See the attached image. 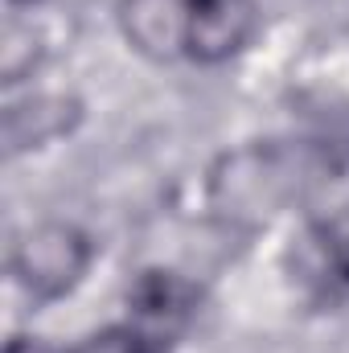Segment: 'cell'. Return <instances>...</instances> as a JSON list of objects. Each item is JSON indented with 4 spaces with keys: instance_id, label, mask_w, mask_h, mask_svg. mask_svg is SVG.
<instances>
[{
    "instance_id": "obj_7",
    "label": "cell",
    "mask_w": 349,
    "mask_h": 353,
    "mask_svg": "<svg viewBox=\"0 0 349 353\" xmlns=\"http://www.w3.org/2000/svg\"><path fill=\"white\" fill-rule=\"evenodd\" d=\"M83 111V99L70 90H29L25 99H12L4 107V152L25 157L74 136Z\"/></svg>"
},
{
    "instance_id": "obj_2",
    "label": "cell",
    "mask_w": 349,
    "mask_h": 353,
    "mask_svg": "<svg viewBox=\"0 0 349 353\" xmlns=\"http://www.w3.org/2000/svg\"><path fill=\"white\" fill-rule=\"evenodd\" d=\"M94 239L79 222L66 218H41L17 230L8 247V275L33 304H54L79 292L94 263Z\"/></svg>"
},
{
    "instance_id": "obj_4",
    "label": "cell",
    "mask_w": 349,
    "mask_h": 353,
    "mask_svg": "<svg viewBox=\"0 0 349 353\" xmlns=\"http://www.w3.org/2000/svg\"><path fill=\"white\" fill-rule=\"evenodd\" d=\"M128 325H136L157 345H173L201 312V288L173 267H144L123 292Z\"/></svg>"
},
{
    "instance_id": "obj_5",
    "label": "cell",
    "mask_w": 349,
    "mask_h": 353,
    "mask_svg": "<svg viewBox=\"0 0 349 353\" xmlns=\"http://www.w3.org/2000/svg\"><path fill=\"white\" fill-rule=\"evenodd\" d=\"M259 29V0H193V8H189V58L185 62L226 66L251 50Z\"/></svg>"
},
{
    "instance_id": "obj_3",
    "label": "cell",
    "mask_w": 349,
    "mask_h": 353,
    "mask_svg": "<svg viewBox=\"0 0 349 353\" xmlns=\"http://www.w3.org/2000/svg\"><path fill=\"white\" fill-rule=\"evenodd\" d=\"M283 271L312 308L341 304L349 296V230L337 218L308 214L283 247Z\"/></svg>"
},
{
    "instance_id": "obj_11",
    "label": "cell",
    "mask_w": 349,
    "mask_h": 353,
    "mask_svg": "<svg viewBox=\"0 0 349 353\" xmlns=\"http://www.w3.org/2000/svg\"><path fill=\"white\" fill-rule=\"evenodd\" d=\"M46 0H8V12H33V8H41Z\"/></svg>"
},
{
    "instance_id": "obj_6",
    "label": "cell",
    "mask_w": 349,
    "mask_h": 353,
    "mask_svg": "<svg viewBox=\"0 0 349 353\" xmlns=\"http://www.w3.org/2000/svg\"><path fill=\"white\" fill-rule=\"evenodd\" d=\"M189 8L193 0H115V25L132 54L148 62L189 58Z\"/></svg>"
},
{
    "instance_id": "obj_9",
    "label": "cell",
    "mask_w": 349,
    "mask_h": 353,
    "mask_svg": "<svg viewBox=\"0 0 349 353\" xmlns=\"http://www.w3.org/2000/svg\"><path fill=\"white\" fill-rule=\"evenodd\" d=\"M66 353H169L165 345H157L152 337H144L136 325L119 321V325H107L99 333L83 337L79 345H70Z\"/></svg>"
},
{
    "instance_id": "obj_1",
    "label": "cell",
    "mask_w": 349,
    "mask_h": 353,
    "mask_svg": "<svg viewBox=\"0 0 349 353\" xmlns=\"http://www.w3.org/2000/svg\"><path fill=\"white\" fill-rule=\"evenodd\" d=\"M346 165L304 140H251L222 152L206 173V205L230 230H263L288 210H308Z\"/></svg>"
},
{
    "instance_id": "obj_10",
    "label": "cell",
    "mask_w": 349,
    "mask_h": 353,
    "mask_svg": "<svg viewBox=\"0 0 349 353\" xmlns=\"http://www.w3.org/2000/svg\"><path fill=\"white\" fill-rule=\"evenodd\" d=\"M4 353H66V350H58V345H50V341H41V337H25V333H17V337H8Z\"/></svg>"
},
{
    "instance_id": "obj_8",
    "label": "cell",
    "mask_w": 349,
    "mask_h": 353,
    "mask_svg": "<svg viewBox=\"0 0 349 353\" xmlns=\"http://www.w3.org/2000/svg\"><path fill=\"white\" fill-rule=\"evenodd\" d=\"M46 62V37L33 25V17L25 12H8L4 21V37H0V83L4 87H21L37 74V66Z\"/></svg>"
}]
</instances>
